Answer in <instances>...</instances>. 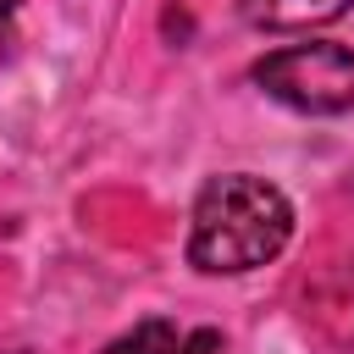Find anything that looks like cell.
Instances as JSON below:
<instances>
[{"label":"cell","mask_w":354,"mask_h":354,"mask_svg":"<svg viewBox=\"0 0 354 354\" xmlns=\"http://www.w3.org/2000/svg\"><path fill=\"white\" fill-rule=\"evenodd\" d=\"M177 354H227V343H221L216 326H199V332H188V337L177 343Z\"/></svg>","instance_id":"obj_5"},{"label":"cell","mask_w":354,"mask_h":354,"mask_svg":"<svg viewBox=\"0 0 354 354\" xmlns=\"http://www.w3.org/2000/svg\"><path fill=\"white\" fill-rule=\"evenodd\" d=\"M254 83L304 116H337L354 105V50L332 39L288 44L254 61Z\"/></svg>","instance_id":"obj_2"},{"label":"cell","mask_w":354,"mask_h":354,"mask_svg":"<svg viewBox=\"0 0 354 354\" xmlns=\"http://www.w3.org/2000/svg\"><path fill=\"white\" fill-rule=\"evenodd\" d=\"M11 6H17V0H0V22H6V17H11Z\"/></svg>","instance_id":"obj_6"},{"label":"cell","mask_w":354,"mask_h":354,"mask_svg":"<svg viewBox=\"0 0 354 354\" xmlns=\"http://www.w3.org/2000/svg\"><path fill=\"white\" fill-rule=\"evenodd\" d=\"M177 326L171 321H138L133 332H122L116 343H105V354H177Z\"/></svg>","instance_id":"obj_4"},{"label":"cell","mask_w":354,"mask_h":354,"mask_svg":"<svg viewBox=\"0 0 354 354\" xmlns=\"http://www.w3.org/2000/svg\"><path fill=\"white\" fill-rule=\"evenodd\" d=\"M354 0H243V17L254 28H271V33H293V28H321V22H337Z\"/></svg>","instance_id":"obj_3"},{"label":"cell","mask_w":354,"mask_h":354,"mask_svg":"<svg viewBox=\"0 0 354 354\" xmlns=\"http://www.w3.org/2000/svg\"><path fill=\"white\" fill-rule=\"evenodd\" d=\"M293 238V205L282 188L249 171L210 177L194 199V227H188V266L210 277H238L282 254Z\"/></svg>","instance_id":"obj_1"}]
</instances>
